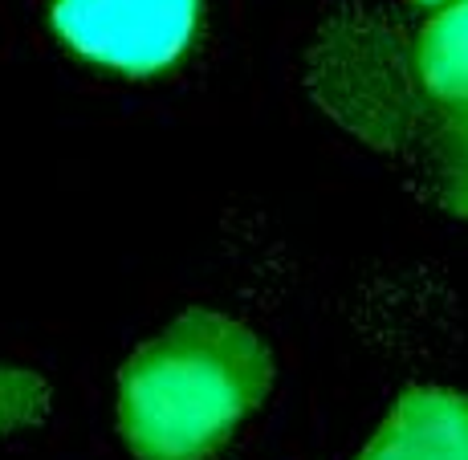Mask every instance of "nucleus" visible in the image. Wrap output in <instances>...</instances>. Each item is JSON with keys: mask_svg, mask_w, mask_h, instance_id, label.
I'll use <instances>...</instances> for the list:
<instances>
[{"mask_svg": "<svg viewBox=\"0 0 468 460\" xmlns=\"http://www.w3.org/2000/svg\"><path fill=\"white\" fill-rule=\"evenodd\" d=\"M273 355L245 322L187 310L119 375V432L139 460H208L261 408Z\"/></svg>", "mask_w": 468, "mask_h": 460, "instance_id": "nucleus-1", "label": "nucleus"}, {"mask_svg": "<svg viewBox=\"0 0 468 460\" xmlns=\"http://www.w3.org/2000/svg\"><path fill=\"white\" fill-rule=\"evenodd\" d=\"M305 82L342 131L383 151L416 147L436 111L416 41L375 8H346L322 25L305 58Z\"/></svg>", "mask_w": 468, "mask_h": 460, "instance_id": "nucleus-2", "label": "nucleus"}, {"mask_svg": "<svg viewBox=\"0 0 468 460\" xmlns=\"http://www.w3.org/2000/svg\"><path fill=\"white\" fill-rule=\"evenodd\" d=\"M53 33L102 70L155 74L184 58L200 0H53Z\"/></svg>", "mask_w": 468, "mask_h": 460, "instance_id": "nucleus-3", "label": "nucleus"}, {"mask_svg": "<svg viewBox=\"0 0 468 460\" xmlns=\"http://www.w3.org/2000/svg\"><path fill=\"white\" fill-rule=\"evenodd\" d=\"M358 460H468V395L444 387L408 391Z\"/></svg>", "mask_w": 468, "mask_h": 460, "instance_id": "nucleus-4", "label": "nucleus"}, {"mask_svg": "<svg viewBox=\"0 0 468 460\" xmlns=\"http://www.w3.org/2000/svg\"><path fill=\"white\" fill-rule=\"evenodd\" d=\"M416 61L431 106H468V0L436 8L416 37Z\"/></svg>", "mask_w": 468, "mask_h": 460, "instance_id": "nucleus-5", "label": "nucleus"}, {"mask_svg": "<svg viewBox=\"0 0 468 460\" xmlns=\"http://www.w3.org/2000/svg\"><path fill=\"white\" fill-rule=\"evenodd\" d=\"M416 147L431 196L468 220V106H436Z\"/></svg>", "mask_w": 468, "mask_h": 460, "instance_id": "nucleus-6", "label": "nucleus"}, {"mask_svg": "<svg viewBox=\"0 0 468 460\" xmlns=\"http://www.w3.org/2000/svg\"><path fill=\"white\" fill-rule=\"evenodd\" d=\"M49 383L25 367H0V436L25 432L49 416Z\"/></svg>", "mask_w": 468, "mask_h": 460, "instance_id": "nucleus-7", "label": "nucleus"}, {"mask_svg": "<svg viewBox=\"0 0 468 460\" xmlns=\"http://www.w3.org/2000/svg\"><path fill=\"white\" fill-rule=\"evenodd\" d=\"M416 5H428V8H444V5H452V0H416Z\"/></svg>", "mask_w": 468, "mask_h": 460, "instance_id": "nucleus-8", "label": "nucleus"}]
</instances>
